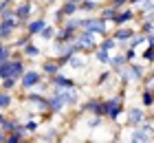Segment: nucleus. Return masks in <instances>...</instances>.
I'll use <instances>...</instances> for the list:
<instances>
[{
    "label": "nucleus",
    "mask_w": 154,
    "mask_h": 143,
    "mask_svg": "<svg viewBox=\"0 0 154 143\" xmlns=\"http://www.w3.org/2000/svg\"><path fill=\"white\" fill-rule=\"evenodd\" d=\"M148 73V66H143L139 60H134V62H128L125 64V68L119 73L117 77H119V82H121V86H130L132 82H141V77Z\"/></svg>",
    "instance_id": "1"
},
{
    "label": "nucleus",
    "mask_w": 154,
    "mask_h": 143,
    "mask_svg": "<svg viewBox=\"0 0 154 143\" xmlns=\"http://www.w3.org/2000/svg\"><path fill=\"white\" fill-rule=\"evenodd\" d=\"M97 42H99V35H97V33L86 31V29H79V31L75 33L73 44H75V51L88 55V53H93L95 48H97Z\"/></svg>",
    "instance_id": "2"
},
{
    "label": "nucleus",
    "mask_w": 154,
    "mask_h": 143,
    "mask_svg": "<svg viewBox=\"0 0 154 143\" xmlns=\"http://www.w3.org/2000/svg\"><path fill=\"white\" fill-rule=\"evenodd\" d=\"M82 29L97 33L99 38H103V35H110V22H108V20H103L101 16H97V13L82 16Z\"/></svg>",
    "instance_id": "3"
},
{
    "label": "nucleus",
    "mask_w": 154,
    "mask_h": 143,
    "mask_svg": "<svg viewBox=\"0 0 154 143\" xmlns=\"http://www.w3.org/2000/svg\"><path fill=\"white\" fill-rule=\"evenodd\" d=\"M13 16L20 24H26L33 16H38L35 13V0H22V2H16L13 5Z\"/></svg>",
    "instance_id": "4"
},
{
    "label": "nucleus",
    "mask_w": 154,
    "mask_h": 143,
    "mask_svg": "<svg viewBox=\"0 0 154 143\" xmlns=\"http://www.w3.org/2000/svg\"><path fill=\"white\" fill-rule=\"evenodd\" d=\"M42 79H44V73H42L40 68H29V66H26V70L20 75V79H18V86L26 92V90L38 88V84H40Z\"/></svg>",
    "instance_id": "5"
},
{
    "label": "nucleus",
    "mask_w": 154,
    "mask_h": 143,
    "mask_svg": "<svg viewBox=\"0 0 154 143\" xmlns=\"http://www.w3.org/2000/svg\"><path fill=\"white\" fill-rule=\"evenodd\" d=\"M103 106H106V114H103V119H108V121H119L121 112L125 110V106H123V95L103 99Z\"/></svg>",
    "instance_id": "6"
},
{
    "label": "nucleus",
    "mask_w": 154,
    "mask_h": 143,
    "mask_svg": "<svg viewBox=\"0 0 154 143\" xmlns=\"http://www.w3.org/2000/svg\"><path fill=\"white\" fill-rule=\"evenodd\" d=\"M24 101L33 110V114H35V112H48V108H46V95L40 92V90H26Z\"/></svg>",
    "instance_id": "7"
},
{
    "label": "nucleus",
    "mask_w": 154,
    "mask_h": 143,
    "mask_svg": "<svg viewBox=\"0 0 154 143\" xmlns=\"http://www.w3.org/2000/svg\"><path fill=\"white\" fill-rule=\"evenodd\" d=\"M20 29H22V24H20L16 18H2L0 20V40L2 42H11Z\"/></svg>",
    "instance_id": "8"
},
{
    "label": "nucleus",
    "mask_w": 154,
    "mask_h": 143,
    "mask_svg": "<svg viewBox=\"0 0 154 143\" xmlns=\"http://www.w3.org/2000/svg\"><path fill=\"white\" fill-rule=\"evenodd\" d=\"M77 108H79V112H90V114H99V117H103V114H106V106H103V99H99V97L86 99V101L77 104Z\"/></svg>",
    "instance_id": "9"
},
{
    "label": "nucleus",
    "mask_w": 154,
    "mask_h": 143,
    "mask_svg": "<svg viewBox=\"0 0 154 143\" xmlns=\"http://www.w3.org/2000/svg\"><path fill=\"white\" fill-rule=\"evenodd\" d=\"M137 20V11L132 9V7H121V9L117 11V16L110 20V24H115V26H123V24H130V22H134Z\"/></svg>",
    "instance_id": "10"
},
{
    "label": "nucleus",
    "mask_w": 154,
    "mask_h": 143,
    "mask_svg": "<svg viewBox=\"0 0 154 143\" xmlns=\"http://www.w3.org/2000/svg\"><path fill=\"white\" fill-rule=\"evenodd\" d=\"M145 117H148V112H145V108H143L141 104H139V106H130V108L125 110V123H128L130 128L139 126Z\"/></svg>",
    "instance_id": "11"
},
{
    "label": "nucleus",
    "mask_w": 154,
    "mask_h": 143,
    "mask_svg": "<svg viewBox=\"0 0 154 143\" xmlns=\"http://www.w3.org/2000/svg\"><path fill=\"white\" fill-rule=\"evenodd\" d=\"M46 22H48V20H46V16H44V13H40V16L31 18L29 22H26V24L22 26V29H24V33L29 35V38H35V35L42 31V26H44Z\"/></svg>",
    "instance_id": "12"
},
{
    "label": "nucleus",
    "mask_w": 154,
    "mask_h": 143,
    "mask_svg": "<svg viewBox=\"0 0 154 143\" xmlns=\"http://www.w3.org/2000/svg\"><path fill=\"white\" fill-rule=\"evenodd\" d=\"M48 86H55V88H73V86H77V79L64 75L60 70V73H55V75L48 77Z\"/></svg>",
    "instance_id": "13"
},
{
    "label": "nucleus",
    "mask_w": 154,
    "mask_h": 143,
    "mask_svg": "<svg viewBox=\"0 0 154 143\" xmlns=\"http://www.w3.org/2000/svg\"><path fill=\"white\" fill-rule=\"evenodd\" d=\"M20 51H22V57L26 62H33V60H40L42 55H44V51H42V46L40 44H35V42H33V38L26 42V44L20 48Z\"/></svg>",
    "instance_id": "14"
},
{
    "label": "nucleus",
    "mask_w": 154,
    "mask_h": 143,
    "mask_svg": "<svg viewBox=\"0 0 154 143\" xmlns=\"http://www.w3.org/2000/svg\"><path fill=\"white\" fill-rule=\"evenodd\" d=\"M75 13H79V11H77V5H75V2H71V0H64V2H62V7H60L57 11H55V22L62 24L66 18L75 16Z\"/></svg>",
    "instance_id": "15"
},
{
    "label": "nucleus",
    "mask_w": 154,
    "mask_h": 143,
    "mask_svg": "<svg viewBox=\"0 0 154 143\" xmlns=\"http://www.w3.org/2000/svg\"><path fill=\"white\" fill-rule=\"evenodd\" d=\"M128 141L130 143H152L154 141V132L143 130L141 126H134L132 132H130V137H128Z\"/></svg>",
    "instance_id": "16"
},
{
    "label": "nucleus",
    "mask_w": 154,
    "mask_h": 143,
    "mask_svg": "<svg viewBox=\"0 0 154 143\" xmlns=\"http://www.w3.org/2000/svg\"><path fill=\"white\" fill-rule=\"evenodd\" d=\"M125 64H128V62H125V57H123V51H112V53H110V62H108V68L110 70H112V75H119V73H121V70L125 68Z\"/></svg>",
    "instance_id": "17"
},
{
    "label": "nucleus",
    "mask_w": 154,
    "mask_h": 143,
    "mask_svg": "<svg viewBox=\"0 0 154 143\" xmlns=\"http://www.w3.org/2000/svg\"><path fill=\"white\" fill-rule=\"evenodd\" d=\"M66 64H68V66H71L73 70H84V68L88 66V55H86V53L75 51V53L66 60Z\"/></svg>",
    "instance_id": "18"
},
{
    "label": "nucleus",
    "mask_w": 154,
    "mask_h": 143,
    "mask_svg": "<svg viewBox=\"0 0 154 143\" xmlns=\"http://www.w3.org/2000/svg\"><path fill=\"white\" fill-rule=\"evenodd\" d=\"M62 68H64V66H62L55 57H46V60L40 64V70L44 73V77H51V75H55V73H60Z\"/></svg>",
    "instance_id": "19"
},
{
    "label": "nucleus",
    "mask_w": 154,
    "mask_h": 143,
    "mask_svg": "<svg viewBox=\"0 0 154 143\" xmlns=\"http://www.w3.org/2000/svg\"><path fill=\"white\" fill-rule=\"evenodd\" d=\"M134 33H137V29H132V26H128V24L117 26L115 31H110V35H112V38H115L117 42H125V44H128V40H130Z\"/></svg>",
    "instance_id": "20"
},
{
    "label": "nucleus",
    "mask_w": 154,
    "mask_h": 143,
    "mask_svg": "<svg viewBox=\"0 0 154 143\" xmlns=\"http://www.w3.org/2000/svg\"><path fill=\"white\" fill-rule=\"evenodd\" d=\"M103 2H99V0H82L79 5H77V11L84 13V16H88V13H97V9H99Z\"/></svg>",
    "instance_id": "21"
},
{
    "label": "nucleus",
    "mask_w": 154,
    "mask_h": 143,
    "mask_svg": "<svg viewBox=\"0 0 154 143\" xmlns=\"http://www.w3.org/2000/svg\"><path fill=\"white\" fill-rule=\"evenodd\" d=\"M55 35H57V26H55V24H44V26H42V31L35 35V38L38 40H42V42H46V44H48V42H51L53 38H55Z\"/></svg>",
    "instance_id": "22"
},
{
    "label": "nucleus",
    "mask_w": 154,
    "mask_h": 143,
    "mask_svg": "<svg viewBox=\"0 0 154 143\" xmlns=\"http://www.w3.org/2000/svg\"><path fill=\"white\" fill-rule=\"evenodd\" d=\"M117 7H112V5H101L99 7V9H97V16H101L103 20H108V22H110V20H112L115 16H117Z\"/></svg>",
    "instance_id": "23"
},
{
    "label": "nucleus",
    "mask_w": 154,
    "mask_h": 143,
    "mask_svg": "<svg viewBox=\"0 0 154 143\" xmlns=\"http://www.w3.org/2000/svg\"><path fill=\"white\" fill-rule=\"evenodd\" d=\"M143 106L145 110H152L154 106V95H152V88H141V101H139Z\"/></svg>",
    "instance_id": "24"
},
{
    "label": "nucleus",
    "mask_w": 154,
    "mask_h": 143,
    "mask_svg": "<svg viewBox=\"0 0 154 143\" xmlns=\"http://www.w3.org/2000/svg\"><path fill=\"white\" fill-rule=\"evenodd\" d=\"M60 26H66V29H71V31H79V29H82V16H77V13H75V16L66 18Z\"/></svg>",
    "instance_id": "25"
},
{
    "label": "nucleus",
    "mask_w": 154,
    "mask_h": 143,
    "mask_svg": "<svg viewBox=\"0 0 154 143\" xmlns=\"http://www.w3.org/2000/svg\"><path fill=\"white\" fill-rule=\"evenodd\" d=\"M13 106V95L9 90H0V110H9Z\"/></svg>",
    "instance_id": "26"
},
{
    "label": "nucleus",
    "mask_w": 154,
    "mask_h": 143,
    "mask_svg": "<svg viewBox=\"0 0 154 143\" xmlns=\"http://www.w3.org/2000/svg\"><path fill=\"white\" fill-rule=\"evenodd\" d=\"M93 53H95V60L99 62L101 66H108V62H110V51H103V48H99V46H97Z\"/></svg>",
    "instance_id": "27"
},
{
    "label": "nucleus",
    "mask_w": 154,
    "mask_h": 143,
    "mask_svg": "<svg viewBox=\"0 0 154 143\" xmlns=\"http://www.w3.org/2000/svg\"><path fill=\"white\" fill-rule=\"evenodd\" d=\"M0 88L13 92V90L18 88V79H16V77H11V75H9V77H5V79H0Z\"/></svg>",
    "instance_id": "28"
},
{
    "label": "nucleus",
    "mask_w": 154,
    "mask_h": 143,
    "mask_svg": "<svg viewBox=\"0 0 154 143\" xmlns=\"http://www.w3.org/2000/svg\"><path fill=\"white\" fill-rule=\"evenodd\" d=\"M33 139L35 141H57V130H55V128H51V130H46L44 134H33Z\"/></svg>",
    "instance_id": "29"
},
{
    "label": "nucleus",
    "mask_w": 154,
    "mask_h": 143,
    "mask_svg": "<svg viewBox=\"0 0 154 143\" xmlns=\"http://www.w3.org/2000/svg\"><path fill=\"white\" fill-rule=\"evenodd\" d=\"M11 53H13V46L9 44V42H2V40H0V62L11 60Z\"/></svg>",
    "instance_id": "30"
},
{
    "label": "nucleus",
    "mask_w": 154,
    "mask_h": 143,
    "mask_svg": "<svg viewBox=\"0 0 154 143\" xmlns=\"http://www.w3.org/2000/svg\"><path fill=\"white\" fill-rule=\"evenodd\" d=\"M139 33H143V35H150L152 33V18H143V20H139V29H137Z\"/></svg>",
    "instance_id": "31"
},
{
    "label": "nucleus",
    "mask_w": 154,
    "mask_h": 143,
    "mask_svg": "<svg viewBox=\"0 0 154 143\" xmlns=\"http://www.w3.org/2000/svg\"><path fill=\"white\" fill-rule=\"evenodd\" d=\"M20 126V119H11V117H5V121H2V130L5 132H11V130H16V128Z\"/></svg>",
    "instance_id": "32"
},
{
    "label": "nucleus",
    "mask_w": 154,
    "mask_h": 143,
    "mask_svg": "<svg viewBox=\"0 0 154 143\" xmlns=\"http://www.w3.org/2000/svg\"><path fill=\"white\" fill-rule=\"evenodd\" d=\"M11 75V60H5L0 62V79H5V77Z\"/></svg>",
    "instance_id": "33"
},
{
    "label": "nucleus",
    "mask_w": 154,
    "mask_h": 143,
    "mask_svg": "<svg viewBox=\"0 0 154 143\" xmlns=\"http://www.w3.org/2000/svg\"><path fill=\"white\" fill-rule=\"evenodd\" d=\"M123 57H125V62H134V60H139V53H137V48L125 46L123 48Z\"/></svg>",
    "instance_id": "34"
},
{
    "label": "nucleus",
    "mask_w": 154,
    "mask_h": 143,
    "mask_svg": "<svg viewBox=\"0 0 154 143\" xmlns=\"http://www.w3.org/2000/svg\"><path fill=\"white\" fill-rule=\"evenodd\" d=\"M90 130H97L99 126H103V117H99V114H93V117L88 119V123H86Z\"/></svg>",
    "instance_id": "35"
},
{
    "label": "nucleus",
    "mask_w": 154,
    "mask_h": 143,
    "mask_svg": "<svg viewBox=\"0 0 154 143\" xmlns=\"http://www.w3.org/2000/svg\"><path fill=\"white\" fill-rule=\"evenodd\" d=\"M152 53H154V44H148V48L143 51V60H145V66L152 68Z\"/></svg>",
    "instance_id": "36"
},
{
    "label": "nucleus",
    "mask_w": 154,
    "mask_h": 143,
    "mask_svg": "<svg viewBox=\"0 0 154 143\" xmlns=\"http://www.w3.org/2000/svg\"><path fill=\"white\" fill-rule=\"evenodd\" d=\"M110 77H112V70H101L99 73V77H97V86H106V82L110 79Z\"/></svg>",
    "instance_id": "37"
},
{
    "label": "nucleus",
    "mask_w": 154,
    "mask_h": 143,
    "mask_svg": "<svg viewBox=\"0 0 154 143\" xmlns=\"http://www.w3.org/2000/svg\"><path fill=\"white\" fill-rule=\"evenodd\" d=\"M29 40H31V38H29L26 33H24V35H20V38H13V48H22Z\"/></svg>",
    "instance_id": "38"
},
{
    "label": "nucleus",
    "mask_w": 154,
    "mask_h": 143,
    "mask_svg": "<svg viewBox=\"0 0 154 143\" xmlns=\"http://www.w3.org/2000/svg\"><path fill=\"white\" fill-rule=\"evenodd\" d=\"M108 5H112V7H117V9H121V7L128 5V0H108Z\"/></svg>",
    "instance_id": "39"
},
{
    "label": "nucleus",
    "mask_w": 154,
    "mask_h": 143,
    "mask_svg": "<svg viewBox=\"0 0 154 143\" xmlns=\"http://www.w3.org/2000/svg\"><path fill=\"white\" fill-rule=\"evenodd\" d=\"M11 5H16V0H0V11L7 9V7H11Z\"/></svg>",
    "instance_id": "40"
},
{
    "label": "nucleus",
    "mask_w": 154,
    "mask_h": 143,
    "mask_svg": "<svg viewBox=\"0 0 154 143\" xmlns=\"http://www.w3.org/2000/svg\"><path fill=\"white\" fill-rule=\"evenodd\" d=\"M139 5H141V0H128V7H132V9H137Z\"/></svg>",
    "instance_id": "41"
},
{
    "label": "nucleus",
    "mask_w": 154,
    "mask_h": 143,
    "mask_svg": "<svg viewBox=\"0 0 154 143\" xmlns=\"http://www.w3.org/2000/svg\"><path fill=\"white\" fill-rule=\"evenodd\" d=\"M5 141H7V132L0 128V143H5Z\"/></svg>",
    "instance_id": "42"
},
{
    "label": "nucleus",
    "mask_w": 154,
    "mask_h": 143,
    "mask_svg": "<svg viewBox=\"0 0 154 143\" xmlns=\"http://www.w3.org/2000/svg\"><path fill=\"white\" fill-rule=\"evenodd\" d=\"M55 2H57V0H46V5H55Z\"/></svg>",
    "instance_id": "43"
},
{
    "label": "nucleus",
    "mask_w": 154,
    "mask_h": 143,
    "mask_svg": "<svg viewBox=\"0 0 154 143\" xmlns=\"http://www.w3.org/2000/svg\"><path fill=\"white\" fill-rule=\"evenodd\" d=\"M99 2H108V0H99Z\"/></svg>",
    "instance_id": "44"
},
{
    "label": "nucleus",
    "mask_w": 154,
    "mask_h": 143,
    "mask_svg": "<svg viewBox=\"0 0 154 143\" xmlns=\"http://www.w3.org/2000/svg\"><path fill=\"white\" fill-rule=\"evenodd\" d=\"M0 114H2V112H0Z\"/></svg>",
    "instance_id": "45"
},
{
    "label": "nucleus",
    "mask_w": 154,
    "mask_h": 143,
    "mask_svg": "<svg viewBox=\"0 0 154 143\" xmlns=\"http://www.w3.org/2000/svg\"><path fill=\"white\" fill-rule=\"evenodd\" d=\"M35 2H38V0H35Z\"/></svg>",
    "instance_id": "46"
}]
</instances>
